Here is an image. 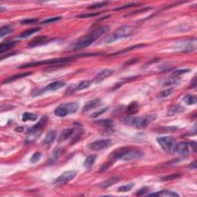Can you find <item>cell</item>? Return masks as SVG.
<instances>
[{
  "label": "cell",
  "mask_w": 197,
  "mask_h": 197,
  "mask_svg": "<svg viewBox=\"0 0 197 197\" xmlns=\"http://www.w3.org/2000/svg\"><path fill=\"white\" fill-rule=\"evenodd\" d=\"M47 116H43V117L40 119V120L35 124V126H33L32 128H30L28 130V134L30 135H35V134H38L41 132V130L46 126V123H47Z\"/></svg>",
  "instance_id": "obj_11"
},
{
  "label": "cell",
  "mask_w": 197,
  "mask_h": 197,
  "mask_svg": "<svg viewBox=\"0 0 197 197\" xmlns=\"http://www.w3.org/2000/svg\"><path fill=\"white\" fill-rule=\"evenodd\" d=\"M109 4V2H102L99 3H96V4L91 5L88 7V9H98V8H102L106 6V5Z\"/></svg>",
  "instance_id": "obj_34"
},
{
  "label": "cell",
  "mask_w": 197,
  "mask_h": 197,
  "mask_svg": "<svg viewBox=\"0 0 197 197\" xmlns=\"http://www.w3.org/2000/svg\"><path fill=\"white\" fill-rule=\"evenodd\" d=\"M156 116L148 115L144 116H126L120 119L121 122L125 125L130 126L137 129H143L147 126L149 124L156 119Z\"/></svg>",
  "instance_id": "obj_4"
},
{
  "label": "cell",
  "mask_w": 197,
  "mask_h": 197,
  "mask_svg": "<svg viewBox=\"0 0 197 197\" xmlns=\"http://www.w3.org/2000/svg\"><path fill=\"white\" fill-rule=\"evenodd\" d=\"M101 12H92V13H89V14H81V15L77 16L78 18H89V17H93V16H96L99 15Z\"/></svg>",
  "instance_id": "obj_43"
},
{
  "label": "cell",
  "mask_w": 197,
  "mask_h": 197,
  "mask_svg": "<svg viewBox=\"0 0 197 197\" xmlns=\"http://www.w3.org/2000/svg\"><path fill=\"white\" fill-rule=\"evenodd\" d=\"M30 74H32V72H25V73L16 74V75H14V76H12L9 77V78H8V79H6V80H5V81H3L2 83H3V84H5V83H9V82L16 81V80H19V79L23 78V77L27 76L30 75Z\"/></svg>",
  "instance_id": "obj_20"
},
{
  "label": "cell",
  "mask_w": 197,
  "mask_h": 197,
  "mask_svg": "<svg viewBox=\"0 0 197 197\" xmlns=\"http://www.w3.org/2000/svg\"><path fill=\"white\" fill-rule=\"evenodd\" d=\"M46 39H47V36L37 37V38L34 39L33 40H32V41L29 43V47H34V46H39V45H40L41 43H44Z\"/></svg>",
  "instance_id": "obj_24"
},
{
  "label": "cell",
  "mask_w": 197,
  "mask_h": 197,
  "mask_svg": "<svg viewBox=\"0 0 197 197\" xmlns=\"http://www.w3.org/2000/svg\"><path fill=\"white\" fill-rule=\"evenodd\" d=\"M64 149L63 148H57L56 149L53 150V152L52 153L51 156L49 159V164H53L57 162V160L59 159V158L63 154Z\"/></svg>",
  "instance_id": "obj_15"
},
{
  "label": "cell",
  "mask_w": 197,
  "mask_h": 197,
  "mask_svg": "<svg viewBox=\"0 0 197 197\" xmlns=\"http://www.w3.org/2000/svg\"><path fill=\"white\" fill-rule=\"evenodd\" d=\"M196 77H195L194 79H193V83H191V85H190V88H195V87L196 86Z\"/></svg>",
  "instance_id": "obj_47"
},
{
  "label": "cell",
  "mask_w": 197,
  "mask_h": 197,
  "mask_svg": "<svg viewBox=\"0 0 197 197\" xmlns=\"http://www.w3.org/2000/svg\"><path fill=\"white\" fill-rule=\"evenodd\" d=\"M56 137V131L55 130H52V131H49L46 134V137H45L44 140H43V143L46 146L48 145H50L53 143V142L54 141Z\"/></svg>",
  "instance_id": "obj_19"
},
{
  "label": "cell",
  "mask_w": 197,
  "mask_h": 197,
  "mask_svg": "<svg viewBox=\"0 0 197 197\" xmlns=\"http://www.w3.org/2000/svg\"><path fill=\"white\" fill-rule=\"evenodd\" d=\"M133 28L130 25H122V26L117 29L112 35L108 36L105 40V42L106 43H112L116 40L120 39L126 38V37L130 36L133 33Z\"/></svg>",
  "instance_id": "obj_5"
},
{
  "label": "cell",
  "mask_w": 197,
  "mask_h": 197,
  "mask_svg": "<svg viewBox=\"0 0 197 197\" xmlns=\"http://www.w3.org/2000/svg\"><path fill=\"white\" fill-rule=\"evenodd\" d=\"M143 156V153L140 149L137 148L131 147H124L120 148L116 150L109 156L110 159V163L117 160L122 161H130L132 159H139Z\"/></svg>",
  "instance_id": "obj_2"
},
{
  "label": "cell",
  "mask_w": 197,
  "mask_h": 197,
  "mask_svg": "<svg viewBox=\"0 0 197 197\" xmlns=\"http://www.w3.org/2000/svg\"><path fill=\"white\" fill-rule=\"evenodd\" d=\"M147 191H148V188H146V187H144V188H142L141 190H138V192H137V193L135 195H136L137 196H143V195L146 194V193H147Z\"/></svg>",
  "instance_id": "obj_44"
},
{
  "label": "cell",
  "mask_w": 197,
  "mask_h": 197,
  "mask_svg": "<svg viewBox=\"0 0 197 197\" xmlns=\"http://www.w3.org/2000/svg\"><path fill=\"white\" fill-rule=\"evenodd\" d=\"M76 175L77 172L76 171H66L56 179V180L54 181V184H56V185H64V184L68 183L71 180H73L76 176Z\"/></svg>",
  "instance_id": "obj_8"
},
{
  "label": "cell",
  "mask_w": 197,
  "mask_h": 197,
  "mask_svg": "<svg viewBox=\"0 0 197 197\" xmlns=\"http://www.w3.org/2000/svg\"><path fill=\"white\" fill-rule=\"evenodd\" d=\"M196 161L195 160L194 162L193 163H191V165H190V169H196Z\"/></svg>",
  "instance_id": "obj_46"
},
{
  "label": "cell",
  "mask_w": 197,
  "mask_h": 197,
  "mask_svg": "<svg viewBox=\"0 0 197 197\" xmlns=\"http://www.w3.org/2000/svg\"><path fill=\"white\" fill-rule=\"evenodd\" d=\"M103 53H83V54L80 55H76V56H69V57H62L59 58V59H48V60H43V61H36V62H30V63L24 64V65L19 66V69H23V68H28V67H33V66H37L41 65H58V64H63L66 62H72V61L75 60V59H78V58L81 57H89V56H96L98 55H102Z\"/></svg>",
  "instance_id": "obj_3"
},
{
  "label": "cell",
  "mask_w": 197,
  "mask_h": 197,
  "mask_svg": "<svg viewBox=\"0 0 197 197\" xmlns=\"http://www.w3.org/2000/svg\"><path fill=\"white\" fill-rule=\"evenodd\" d=\"M183 101L189 106L196 104V98L193 95H187V96H186L183 98Z\"/></svg>",
  "instance_id": "obj_29"
},
{
  "label": "cell",
  "mask_w": 197,
  "mask_h": 197,
  "mask_svg": "<svg viewBox=\"0 0 197 197\" xmlns=\"http://www.w3.org/2000/svg\"><path fill=\"white\" fill-rule=\"evenodd\" d=\"M151 9V8H144V9H141V10L136 11V12H132V13L129 14V15H127V16H132V15H134V14L139 13V12H144V11H146V10H148V9Z\"/></svg>",
  "instance_id": "obj_45"
},
{
  "label": "cell",
  "mask_w": 197,
  "mask_h": 197,
  "mask_svg": "<svg viewBox=\"0 0 197 197\" xmlns=\"http://www.w3.org/2000/svg\"><path fill=\"white\" fill-rule=\"evenodd\" d=\"M180 80L177 78V76H172L171 78H169L166 82H164V85H172L178 83Z\"/></svg>",
  "instance_id": "obj_33"
},
{
  "label": "cell",
  "mask_w": 197,
  "mask_h": 197,
  "mask_svg": "<svg viewBox=\"0 0 197 197\" xmlns=\"http://www.w3.org/2000/svg\"><path fill=\"white\" fill-rule=\"evenodd\" d=\"M79 109V105L77 103H68L61 104L55 109V115L59 117L69 115V114L75 113Z\"/></svg>",
  "instance_id": "obj_7"
},
{
  "label": "cell",
  "mask_w": 197,
  "mask_h": 197,
  "mask_svg": "<svg viewBox=\"0 0 197 197\" xmlns=\"http://www.w3.org/2000/svg\"><path fill=\"white\" fill-rule=\"evenodd\" d=\"M92 82L89 81V80H84V81H82L80 83H79L78 85H76V90H83V89H85L89 88V85H91Z\"/></svg>",
  "instance_id": "obj_28"
},
{
  "label": "cell",
  "mask_w": 197,
  "mask_h": 197,
  "mask_svg": "<svg viewBox=\"0 0 197 197\" xmlns=\"http://www.w3.org/2000/svg\"><path fill=\"white\" fill-rule=\"evenodd\" d=\"M97 156L96 155H89L84 161L83 165L85 168H90L93 164L95 163L96 160Z\"/></svg>",
  "instance_id": "obj_23"
},
{
  "label": "cell",
  "mask_w": 197,
  "mask_h": 197,
  "mask_svg": "<svg viewBox=\"0 0 197 197\" xmlns=\"http://www.w3.org/2000/svg\"><path fill=\"white\" fill-rule=\"evenodd\" d=\"M62 19V17L58 16V17H53V18H49V19H46L45 20H43L41 22V24H48V23H52V22H56V21H59Z\"/></svg>",
  "instance_id": "obj_38"
},
{
  "label": "cell",
  "mask_w": 197,
  "mask_h": 197,
  "mask_svg": "<svg viewBox=\"0 0 197 197\" xmlns=\"http://www.w3.org/2000/svg\"><path fill=\"white\" fill-rule=\"evenodd\" d=\"M41 157H42L41 153H39V152H37V153H34L33 156H32L31 159H30V161H31L32 163H38L39 161L40 160Z\"/></svg>",
  "instance_id": "obj_37"
},
{
  "label": "cell",
  "mask_w": 197,
  "mask_h": 197,
  "mask_svg": "<svg viewBox=\"0 0 197 197\" xmlns=\"http://www.w3.org/2000/svg\"><path fill=\"white\" fill-rule=\"evenodd\" d=\"M37 119V116L35 114L30 113V112H25L22 115V121L24 122H26V121L31 120V121H35Z\"/></svg>",
  "instance_id": "obj_30"
},
{
  "label": "cell",
  "mask_w": 197,
  "mask_h": 197,
  "mask_svg": "<svg viewBox=\"0 0 197 197\" xmlns=\"http://www.w3.org/2000/svg\"><path fill=\"white\" fill-rule=\"evenodd\" d=\"M161 148L166 153L169 154H173L176 153V140L172 136H161L156 139Z\"/></svg>",
  "instance_id": "obj_6"
},
{
  "label": "cell",
  "mask_w": 197,
  "mask_h": 197,
  "mask_svg": "<svg viewBox=\"0 0 197 197\" xmlns=\"http://www.w3.org/2000/svg\"><path fill=\"white\" fill-rule=\"evenodd\" d=\"M180 176H181L180 174H179V173H174V174H172V175H169V176H167L163 177L162 180L166 181V180H175V179L179 178V177H180Z\"/></svg>",
  "instance_id": "obj_41"
},
{
  "label": "cell",
  "mask_w": 197,
  "mask_h": 197,
  "mask_svg": "<svg viewBox=\"0 0 197 197\" xmlns=\"http://www.w3.org/2000/svg\"><path fill=\"white\" fill-rule=\"evenodd\" d=\"M96 123L98 124L99 126H102L104 127L105 129H107V130H112L114 127V122L110 119H100V120L96 121Z\"/></svg>",
  "instance_id": "obj_16"
},
{
  "label": "cell",
  "mask_w": 197,
  "mask_h": 197,
  "mask_svg": "<svg viewBox=\"0 0 197 197\" xmlns=\"http://www.w3.org/2000/svg\"><path fill=\"white\" fill-rule=\"evenodd\" d=\"M100 103H101V99L98 98H94V99L91 100V101L87 102V103L84 105L83 108H82V111H83V112H88V111L95 109V108L100 106Z\"/></svg>",
  "instance_id": "obj_14"
},
{
  "label": "cell",
  "mask_w": 197,
  "mask_h": 197,
  "mask_svg": "<svg viewBox=\"0 0 197 197\" xmlns=\"http://www.w3.org/2000/svg\"><path fill=\"white\" fill-rule=\"evenodd\" d=\"M111 144H112V140H109V139H106V140H97V141L89 143L87 146V147H88L89 149L92 150V151H99V150L104 149L109 147Z\"/></svg>",
  "instance_id": "obj_9"
},
{
  "label": "cell",
  "mask_w": 197,
  "mask_h": 197,
  "mask_svg": "<svg viewBox=\"0 0 197 197\" xmlns=\"http://www.w3.org/2000/svg\"><path fill=\"white\" fill-rule=\"evenodd\" d=\"M138 110V105L136 103H132L129 106L128 109H127V112L130 114H134L137 112Z\"/></svg>",
  "instance_id": "obj_36"
},
{
  "label": "cell",
  "mask_w": 197,
  "mask_h": 197,
  "mask_svg": "<svg viewBox=\"0 0 197 197\" xmlns=\"http://www.w3.org/2000/svg\"><path fill=\"white\" fill-rule=\"evenodd\" d=\"M17 44L16 42H7V43H2L0 45V53H3L8 51L12 48H13Z\"/></svg>",
  "instance_id": "obj_21"
},
{
  "label": "cell",
  "mask_w": 197,
  "mask_h": 197,
  "mask_svg": "<svg viewBox=\"0 0 197 197\" xmlns=\"http://www.w3.org/2000/svg\"><path fill=\"white\" fill-rule=\"evenodd\" d=\"M40 30L39 28H34V29H32V30H27V31H25V33H22L19 36V39H25V38H28L29 36H30V35H33V34L38 33L39 31Z\"/></svg>",
  "instance_id": "obj_27"
},
{
  "label": "cell",
  "mask_w": 197,
  "mask_h": 197,
  "mask_svg": "<svg viewBox=\"0 0 197 197\" xmlns=\"http://www.w3.org/2000/svg\"><path fill=\"white\" fill-rule=\"evenodd\" d=\"M190 71V69H178V70H176L172 72V76H179L186 73Z\"/></svg>",
  "instance_id": "obj_40"
},
{
  "label": "cell",
  "mask_w": 197,
  "mask_h": 197,
  "mask_svg": "<svg viewBox=\"0 0 197 197\" xmlns=\"http://www.w3.org/2000/svg\"><path fill=\"white\" fill-rule=\"evenodd\" d=\"M107 109H108V107L103 108V109H100L99 111H97V112H95L94 113L91 114V115H90V117H91V118H96V117H98V116H101L102 114H103V113H104V112H106Z\"/></svg>",
  "instance_id": "obj_39"
},
{
  "label": "cell",
  "mask_w": 197,
  "mask_h": 197,
  "mask_svg": "<svg viewBox=\"0 0 197 197\" xmlns=\"http://www.w3.org/2000/svg\"><path fill=\"white\" fill-rule=\"evenodd\" d=\"M183 111V108L180 106H172L169 108V109L168 110V113L167 115L171 116H174L176 114H178L179 112H182Z\"/></svg>",
  "instance_id": "obj_26"
},
{
  "label": "cell",
  "mask_w": 197,
  "mask_h": 197,
  "mask_svg": "<svg viewBox=\"0 0 197 197\" xmlns=\"http://www.w3.org/2000/svg\"><path fill=\"white\" fill-rule=\"evenodd\" d=\"M13 29H14V26L12 25L2 26L1 28V30H0V37L2 38V37L5 36V35L11 33L12 31H13Z\"/></svg>",
  "instance_id": "obj_25"
},
{
  "label": "cell",
  "mask_w": 197,
  "mask_h": 197,
  "mask_svg": "<svg viewBox=\"0 0 197 197\" xmlns=\"http://www.w3.org/2000/svg\"><path fill=\"white\" fill-rule=\"evenodd\" d=\"M120 180V177L119 176H113L112 178L108 179L107 180H106L105 182H103L101 184V187L103 189H107L109 187L112 186L114 184H116V182H118Z\"/></svg>",
  "instance_id": "obj_18"
},
{
  "label": "cell",
  "mask_w": 197,
  "mask_h": 197,
  "mask_svg": "<svg viewBox=\"0 0 197 197\" xmlns=\"http://www.w3.org/2000/svg\"><path fill=\"white\" fill-rule=\"evenodd\" d=\"M114 70L113 69H106L104 70L101 71L100 72H98L97 75L95 76L94 80H93V82H100L105 80V79L108 78L109 76H110L112 73H113Z\"/></svg>",
  "instance_id": "obj_12"
},
{
  "label": "cell",
  "mask_w": 197,
  "mask_h": 197,
  "mask_svg": "<svg viewBox=\"0 0 197 197\" xmlns=\"http://www.w3.org/2000/svg\"><path fill=\"white\" fill-rule=\"evenodd\" d=\"M134 186V183H129L126 184V185L122 186L119 188V192H121V193H126V192H129L130 190H131L132 189V187Z\"/></svg>",
  "instance_id": "obj_32"
},
{
  "label": "cell",
  "mask_w": 197,
  "mask_h": 197,
  "mask_svg": "<svg viewBox=\"0 0 197 197\" xmlns=\"http://www.w3.org/2000/svg\"><path fill=\"white\" fill-rule=\"evenodd\" d=\"M74 130L73 129H65V130H62V132H61L60 135L59 137V142H63L67 140L68 139L70 138L71 135L73 134Z\"/></svg>",
  "instance_id": "obj_17"
},
{
  "label": "cell",
  "mask_w": 197,
  "mask_h": 197,
  "mask_svg": "<svg viewBox=\"0 0 197 197\" xmlns=\"http://www.w3.org/2000/svg\"><path fill=\"white\" fill-rule=\"evenodd\" d=\"M176 152L181 156H188L189 153H190L188 143H185V142H181L179 144H177L176 147Z\"/></svg>",
  "instance_id": "obj_13"
},
{
  "label": "cell",
  "mask_w": 197,
  "mask_h": 197,
  "mask_svg": "<svg viewBox=\"0 0 197 197\" xmlns=\"http://www.w3.org/2000/svg\"><path fill=\"white\" fill-rule=\"evenodd\" d=\"M109 27L107 25L105 26L99 27V28L96 29L95 30L92 31L87 35H83L81 38L79 39L77 41H76L71 46L70 49L72 51H77V50H80L84 49V48L88 47L89 46L94 43L97 39L99 38L101 35L105 34L107 31H109Z\"/></svg>",
  "instance_id": "obj_1"
},
{
  "label": "cell",
  "mask_w": 197,
  "mask_h": 197,
  "mask_svg": "<svg viewBox=\"0 0 197 197\" xmlns=\"http://www.w3.org/2000/svg\"><path fill=\"white\" fill-rule=\"evenodd\" d=\"M139 3L137 2H132V3H129V4L126 5H124V6H119V7L116 8L114 9V11H119V10H122V9H129V8H131V7H134V6H139Z\"/></svg>",
  "instance_id": "obj_35"
},
{
  "label": "cell",
  "mask_w": 197,
  "mask_h": 197,
  "mask_svg": "<svg viewBox=\"0 0 197 197\" xmlns=\"http://www.w3.org/2000/svg\"><path fill=\"white\" fill-rule=\"evenodd\" d=\"M37 21H38L37 19H25L21 21V24H22V25H28V24L35 23Z\"/></svg>",
  "instance_id": "obj_42"
},
{
  "label": "cell",
  "mask_w": 197,
  "mask_h": 197,
  "mask_svg": "<svg viewBox=\"0 0 197 197\" xmlns=\"http://www.w3.org/2000/svg\"><path fill=\"white\" fill-rule=\"evenodd\" d=\"M66 85V82L62 81V80H59V81L53 82L52 83L49 84V85H46L44 89H43L42 90L37 92L36 94H35L34 96H39V95L42 94V93H44L45 92H53L56 91V90L62 88L64 85Z\"/></svg>",
  "instance_id": "obj_10"
},
{
  "label": "cell",
  "mask_w": 197,
  "mask_h": 197,
  "mask_svg": "<svg viewBox=\"0 0 197 197\" xmlns=\"http://www.w3.org/2000/svg\"><path fill=\"white\" fill-rule=\"evenodd\" d=\"M173 92V89H166L164 90V91L161 92L159 95L157 96V97L159 98H166L168 97L169 96H170L171 94Z\"/></svg>",
  "instance_id": "obj_31"
},
{
  "label": "cell",
  "mask_w": 197,
  "mask_h": 197,
  "mask_svg": "<svg viewBox=\"0 0 197 197\" xmlns=\"http://www.w3.org/2000/svg\"><path fill=\"white\" fill-rule=\"evenodd\" d=\"M149 196H180L179 194L174 193V192L169 191V190H162V191H159L157 193H151Z\"/></svg>",
  "instance_id": "obj_22"
}]
</instances>
